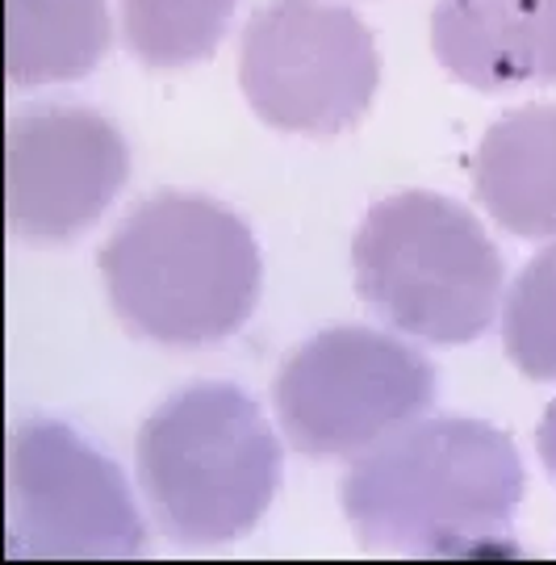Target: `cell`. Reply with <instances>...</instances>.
Returning <instances> with one entry per match:
<instances>
[{
	"mask_svg": "<svg viewBox=\"0 0 556 565\" xmlns=\"http://www.w3.org/2000/svg\"><path fill=\"white\" fill-rule=\"evenodd\" d=\"M238 0H118L121 42L147 67L177 72L222 46Z\"/></svg>",
	"mask_w": 556,
	"mask_h": 565,
	"instance_id": "7c38bea8",
	"label": "cell"
},
{
	"mask_svg": "<svg viewBox=\"0 0 556 565\" xmlns=\"http://www.w3.org/2000/svg\"><path fill=\"white\" fill-rule=\"evenodd\" d=\"M238 84L264 126L331 139L373 109L377 39L335 0H268L243 30Z\"/></svg>",
	"mask_w": 556,
	"mask_h": 565,
	"instance_id": "5b68a950",
	"label": "cell"
},
{
	"mask_svg": "<svg viewBox=\"0 0 556 565\" xmlns=\"http://www.w3.org/2000/svg\"><path fill=\"white\" fill-rule=\"evenodd\" d=\"M473 189L506 235L556 239V105H518L485 126Z\"/></svg>",
	"mask_w": 556,
	"mask_h": 565,
	"instance_id": "30bf717a",
	"label": "cell"
},
{
	"mask_svg": "<svg viewBox=\"0 0 556 565\" xmlns=\"http://www.w3.org/2000/svg\"><path fill=\"white\" fill-rule=\"evenodd\" d=\"M431 51L452 81L481 93L553 88L556 0H439Z\"/></svg>",
	"mask_w": 556,
	"mask_h": 565,
	"instance_id": "9c48e42d",
	"label": "cell"
},
{
	"mask_svg": "<svg viewBox=\"0 0 556 565\" xmlns=\"http://www.w3.org/2000/svg\"><path fill=\"white\" fill-rule=\"evenodd\" d=\"M280 431L301 457H360L436 403L431 361L397 335L331 327L289 352L272 385Z\"/></svg>",
	"mask_w": 556,
	"mask_h": 565,
	"instance_id": "8992f818",
	"label": "cell"
},
{
	"mask_svg": "<svg viewBox=\"0 0 556 565\" xmlns=\"http://www.w3.org/2000/svg\"><path fill=\"white\" fill-rule=\"evenodd\" d=\"M523 461L506 431L439 415L397 427L352 457L343 515L373 548L485 557L515 548Z\"/></svg>",
	"mask_w": 556,
	"mask_h": 565,
	"instance_id": "6da1fadb",
	"label": "cell"
},
{
	"mask_svg": "<svg viewBox=\"0 0 556 565\" xmlns=\"http://www.w3.org/2000/svg\"><path fill=\"white\" fill-rule=\"evenodd\" d=\"M109 39L105 0H4V67L18 88L84 81Z\"/></svg>",
	"mask_w": 556,
	"mask_h": 565,
	"instance_id": "8fae6325",
	"label": "cell"
},
{
	"mask_svg": "<svg viewBox=\"0 0 556 565\" xmlns=\"http://www.w3.org/2000/svg\"><path fill=\"white\" fill-rule=\"evenodd\" d=\"M105 294L126 331L163 348H214L252 319L264 260L252 226L201 193L139 202L100 247Z\"/></svg>",
	"mask_w": 556,
	"mask_h": 565,
	"instance_id": "7a4b0ae2",
	"label": "cell"
},
{
	"mask_svg": "<svg viewBox=\"0 0 556 565\" xmlns=\"http://www.w3.org/2000/svg\"><path fill=\"white\" fill-rule=\"evenodd\" d=\"M352 268L381 323L439 348L481 340L502 306L494 239L469 205L431 189L373 205L352 239Z\"/></svg>",
	"mask_w": 556,
	"mask_h": 565,
	"instance_id": "277c9868",
	"label": "cell"
},
{
	"mask_svg": "<svg viewBox=\"0 0 556 565\" xmlns=\"http://www.w3.org/2000/svg\"><path fill=\"white\" fill-rule=\"evenodd\" d=\"M135 465L168 536L226 545L247 536L277 499L280 440L247 390L193 382L142 419Z\"/></svg>",
	"mask_w": 556,
	"mask_h": 565,
	"instance_id": "3957f363",
	"label": "cell"
},
{
	"mask_svg": "<svg viewBox=\"0 0 556 565\" xmlns=\"http://www.w3.org/2000/svg\"><path fill=\"white\" fill-rule=\"evenodd\" d=\"M536 448L544 469H548V478L556 482V398L548 403V411H544V419L536 427Z\"/></svg>",
	"mask_w": 556,
	"mask_h": 565,
	"instance_id": "5bb4252c",
	"label": "cell"
},
{
	"mask_svg": "<svg viewBox=\"0 0 556 565\" xmlns=\"http://www.w3.org/2000/svg\"><path fill=\"white\" fill-rule=\"evenodd\" d=\"M502 343L523 377L556 382V239L523 264L506 289Z\"/></svg>",
	"mask_w": 556,
	"mask_h": 565,
	"instance_id": "4fadbf2b",
	"label": "cell"
},
{
	"mask_svg": "<svg viewBox=\"0 0 556 565\" xmlns=\"http://www.w3.org/2000/svg\"><path fill=\"white\" fill-rule=\"evenodd\" d=\"M126 177V135L97 109L42 105L9 121L4 214L21 243L51 247L84 235L118 202Z\"/></svg>",
	"mask_w": 556,
	"mask_h": 565,
	"instance_id": "ba28073f",
	"label": "cell"
},
{
	"mask_svg": "<svg viewBox=\"0 0 556 565\" xmlns=\"http://www.w3.org/2000/svg\"><path fill=\"white\" fill-rule=\"evenodd\" d=\"M147 527L130 482L60 419L18 424L4 448L9 557H139Z\"/></svg>",
	"mask_w": 556,
	"mask_h": 565,
	"instance_id": "52a82bcc",
	"label": "cell"
}]
</instances>
